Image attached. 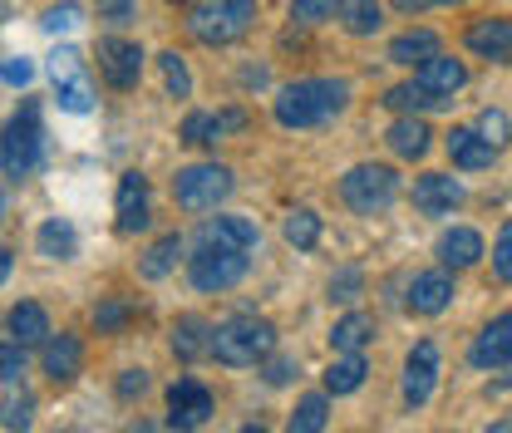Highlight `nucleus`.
Returning a JSON list of instances; mask_svg holds the SVG:
<instances>
[{
	"mask_svg": "<svg viewBox=\"0 0 512 433\" xmlns=\"http://www.w3.org/2000/svg\"><path fill=\"white\" fill-rule=\"evenodd\" d=\"M350 104V84L345 79H296L276 94V124L281 128H316L330 114H340Z\"/></svg>",
	"mask_w": 512,
	"mask_h": 433,
	"instance_id": "1",
	"label": "nucleus"
},
{
	"mask_svg": "<svg viewBox=\"0 0 512 433\" xmlns=\"http://www.w3.org/2000/svg\"><path fill=\"white\" fill-rule=\"evenodd\" d=\"M276 350V325L271 320H256V315H237L227 325H212V355L232 370H247L261 365L266 355Z\"/></svg>",
	"mask_w": 512,
	"mask_h": 433,
	"instance_id": "2",
	"label": "nucleus"
},
{
	"mask_svg": "<svg viewBox=\"0 0 512 433\" xmlns=\"http://www.w3.org/2000/svg\"><path fill=\"white\" fill-rule=\"evenodd\" d=\"M256 0H197L188 10V30L202 45H232L252 30Z\"/></svg>",
	"mask_w": 512,
	"mask_h": 433,
	"instance_id": "3",
	"label": "nucleus"
},
{
	"mask_svg": "<svg viewBox=\"0 0 512 433\" xmlns=\"http://www.w3.org/2000/svg\"><path fill=\"white\" fill-rule=\"evenodd\" d=\"M40 158H45L40 109L25 104V109L5 124V133H0V168H5V178H30V173L40 168Z\"/></svg>",
	"mask_w": 512,
	"mask_h": 433,
	"instance_id": "4",
	"label": "nucleus"
},
{
	"mask_svg": "<svg viewBox=\"0 0 512 433\" xmlns=\"http://www.w3.org/2000/svg\"><path fill=\"white\" fill-rule=\"evenodd\" d=\"M340 197H345L350 212L375 217V212H384V207L399 197V173L384 168V163H360V168H350V173L340 178Z\"/></svg>",
	"mask_w": 512,
	"mask_h": 433,
	"instance_id": "5",
	"label": "nucleus"
},
{
	"mask_svg": "<svg viewBox=\"0 0 512 433\" xmlns=\"http://www.w3.org/2000/svg\"><path fill=\"white\" fill-rule=\"evenodd\" d=\"M232 168H222V163H192L183 168L178 178H173V197H178V207H188V212H207V207H217L222 197H232Z\"/></svg>",
	"mask_w": 512,
	"mask_h": 433,
	"instance_id": "6",
	"label": "nucleus"
},
{
	"mask_svg": "<svg viewBox=\"0 0 512 433\" xmlns=\"http://www.w3.org/2000/svg\"><path fill=\"white\" fill-rule=\"evenodd\" d=\"M188 276H192V286H197V291H232V286L247 276V251L202 242L197 256L188 261Z\"/></svg>",
	"mask_w": 512,
	"mask_h": 433,
	"instance_id": "7",
	"label": "nucleus"
},
{
	"mask_svg": "<svg viewBox=\"0 0 512 433\" xmlns=\"http://www.w3.org/2000/svg\"><path fill=\"white\" fill-rule=\"evenodd\" d=\"M50 84H55V99H60V109H69V114H89L94 109V84H89V69H84V60H79V50H55L50 55Z\"/></svg>",
	"mask_w": 512,
	"mask_h": 433,
	"instance_id": "8",
	"label": "nucleus"
},
{
	"mask_svg": "<svg viewBox=\"0 0 512 433\" xmlns=\"http://www.w3.org/2000/svg\"><path fill=\"white\" fill-rule=\"evenodd\" d=\"M434 384H439V345L434 340H419L404 360V404L409 409H424L434 399Z\"/></svg>",
	"mask_w": 512,
	"mask_h": 433,
	"instance_id": "9",
	"label": "nucleus"
},
{
	"mask_svg": "<svg viewBox=\"0 0 512 433\" xmlns=\"http://www.w3.org/2000/svg\"><path fill=\"white\" fill-rule=\"evenodd\" d=\"M99 74L114 84V89H133L138 74H143V50L124 40V35H104L99 40Z\"/></svg>",
	"mask_w": 512,
	"mask_h": 433,
	"instance_id": "10",
	"label": "nucleus"
},
{
	"mask_svg": "<svg viewBox=\"0 0 512 433\" xmlns=\"http://www.w3.org/2000/svg\"><path fill=\"white\" fill-rule=\"evenodd\" d=\"M207 414H212L207 384L178 379V384L168 389V424H173V429H197V424H207Z\"/></svg>",
	"mask_w": 512,
	"mask_h": 433,
	"instance_id": "11",
	"label": "nucleus"
},
{
	"mask_svg": "<svg viewBox=\"0 0 512 433\" xmlns=\"http://www.w3.org/2000/svg\"><path fill=\"white\" fill-rule=\"evenodd\" d=\"M468 360H473L478 370H503V365H512V310L483 325V335L473 340Z\"/></svg>",
	"mask_w": 512,
	"mask_h": 433,
	"instance_id": "12",
	"label": "nucleus"
},
{
	"mask_svg": "<svg viewBox=\"0 0 512 433\" xmlns=\"http://www.w3.org/2000/svg\"><path fill=\"white\" fill-rule=\"evenodd\" d=\"M444 148H448V158H453V168H463V173H483L498 158V143H488L478 128H453L444 138Z\"/></svg>",
	"mask_w": 512,
	"mask_h": 433,
	"instance_id": "13",
	"label": "nucleus"
},
{
	"mask_svg": "<svg viewBox=\"0 0 512 433\" xmlns=\"http://www.w3.org/2000/svg\"><path fill=\"white\" fill-rule=\"evenodd\" d=\"M153 222V207H148V178L143 173H124L119 178V232L133 237Z\"/></svg>",
	"mask_w": 512,
	"mask_h": 433,
	"instance_id": "14",
	"label": "nucleus"
},
{
	"mask_svg": "<svg viewBox=\"0 0 512 433\" xmlns=\"http://www.w3.org/2000/svg\"><path fill=\"white\" fill-rule=\"evenodd\" d=\"M458 202H463V183L448 178V173H424V178L414 183V207H419L424 217H444Z\"/></svg>",
	"mask_w": 512,
	"mask_h": 433,
	"instance_id": "15",
	"label": "nucleus"
},
{
	"mask_svg": "<svg viewBox=\"0 0 512 433\" xmlns=\"http://www.w3.org/2000/svg\"><path fill=\"white\" fill-rule=\"evenodd\" d=\"M468 50L493 64L512 60V20H503V15L498 20H473L468 25Z\"/></svg>",
	"mask_w": 512,
	"mask_h": 433,
	"instance_id": "16",
	"label": "nucleus"
},
{
	"mask_svg": "<svg viewBox=\"0 0 512 433\" xmlns=\"http://www.w3.org/2000/svg\"><path fill=\"white\" fill-rule=\"evenodd\" d=\"M237 128H247V114L242 109H227V114H188V124H183V143H202V148H212V143H222L227 133H237Z\"/></svg>",
	"mask_w": 512,
	"mask_h": 433,
	"instance_id": "17",
	"label": "nucleus"
},
{
	"mask_svg": "<svg viewBox=\"0 0 512 433\" xmlns=\"http://www.w3.org/2000/svg\"><path fill=\"white\" fill-rule=\"evenodd\" d=\"M448 301H453V276H448V271H424V276H414V286H409V310H419V315H444Z\"/></svg>",
	"mask_w": 512,
	"mask_h": 433,
	"instance_id": "18",
	"label": "nucleus"
},
{
	"mask_svg": "<svg viewBox=\"0 0 512 433\" xmlns=\"http://www.w3.org/2000/svg\"><path fill=\"white\" fill-rule=\"evenodd\" d=\"M419 84L424 89H434V94H444V99H453L463 84H468V64L463 60H453V55H434V60H424L419 64Z\"/></svg>",
	"mask_w": 512,
	"mask_h": 433,
	"instance_id": "19",
	"label": "nucleus"
},
{
	"mask_svg": "<svg viewBox=\"0 0 512 433\" xmlns=\"http://www.w3.org/2000/svg\"><path fill=\"white\" fill-rule=\"evenodd\" d=\"M79 370H84V345L74 335H50L45 340V374L55 384H69Z\"/></svg>",
	"mask_w": 512,
	"mask_h": 433,
	"instance_id": "20",
	"label": "nucleus"
},
{
	"mask_svg": "<svg viewBox=\"0 0 512 433\" xmlns=\"http://www.w3.org/2000/svg\"><path fill=\"white\" fill-rule=\"evenodd\" d=\"M439 261H444L448 271L478 266V261H483V237H478L473 227H453V232L439 237Z\"/></svg>",
	"mask_w": 512,
	"mask_h": 433,
	"instance_id": "21",
	"label": "nucleus"
},
{
	"mask_svg": "<svg viewBox=\"0 0 512 433\" xmlns=\"http://www.w3.org/2000/svg\"><path fill=\"white\" fill-rule=\"evenodd\" d=\"M5 325H10V340H20V345H45L50 340V315H45V306H35V301L10 306Z\"/></svg>",
	"mask_w": 512,
	"mask_h": 433,
	"instance_id": "22",
	"label": "nucleus"
},
{
	"mask_svg": "<svg viewBox=\"0 0 512 433\" xmlns=\"http://www.w3.org/2000/svg\"><path fill=\"white\" fill-rule=\"evenodd\" d=\"M173 355L178 360H202V355H212V325L207 320H197V315H183L178 325H173Z\"/></svg>",
	"mask_w": 512,
	"mask_h": 433,
	"instance_id": "23",
	"label": "nucleus"
},
{
	"mask_svg": "<svg viewBox=\"0 0 512 433\" xmlns=\"http://www.w3.org/2000/svg\"><path fill=\"white\" fill-rule=\"evenodd\" d=\"M202 242H212V247L252 251L256 247V222H247V217H212V222L202 227Z\"/></svg>",
	"mask_w": 512,
	"mask_h": 433,
	"instance_id": "24",
	"label": "nucleus"
},
{
	"mask_svg": "<svg viewBox=\"0 0 512 433\" xmlns=\"http://www.w3.org/2000/svg\"><path fill=\"white\" fill-rule=\"evenodd\" d=\"M370 340H375V315H365V310L335 320V330H330V345H335L340 355H360Z\"/></svg>",
	"mask_w": 512,
	"mask_h": 433,
	"instance_id": "25",
	"label": "nucleus"
},
{
	"mask_svg": "<svg viewBox=\"0 0 512 433\" xmlns=\"http://www.w3.org/2000/svg\"><path fill=\"white\" fill-rule=\"evenodd\" d=\"M434 55H439V35H434V30H409V35L389 40V64H404V69H414V64L434 60Z\"/></svg>",
	"mask_w": 512,
	"mask_h": 433,
	"instance_id": "26",
	"label": "nucleus"
},
{
	"mask_svg": "<svg viewBox=\"0 0 512 433\" xmlns=\"http://www.w3.org/2000/svg\"><path fill=\"white\" fill-rule=\"evenodd\" d=\"M178 256H183V237H178V232H168L163 242H153V247L143 251V261H138V276H143V281H163V276L178 266Z\"/></svg>",
	"mask_w": 512,
	"mask_h": 433,
	"instance_id": "27",
	"label": "nucleus"
},
{
	"mask_svg": "<svg viewBox=\"0 0 512 433\" xmlns=\"http://www.w3.org/2000/svg\"><path fill=\"white\" fill-rule=\"evenodd\" d=\"M429 143H434V133H429L424 119H399V124L389 128V148H394L399 158H424Z\"/></svg>",
	"mask_w": 512,
	"mask_h": 433,
	"instance_id": "28",
	"label": "nucleus"
},
{
	"mask_svg": "<svg viewBox=\"0 0 512 433\" xmlns=\"http://www.w3.org/2000/svg\"><path fill=\"white\" fill-rule=\"evenodd\" d=\"M384 104L399 109V114H414V109H444L448 99L444 94H434V89H424V84L414 79V84H394V89L384 94Z\"/></svg>",
	"mask_w": 512,
	"mask_h": 433,
	"instance_id": "29",
	"label": "nucleus"
},
{
	"mask_svg": "<svg viewBox=\"0 0 512 433\" xmlns=\"http://www.w3.org/2000/svg\"><path fill=\"white\" fill-rule=\"evenodd\" d=\"M35 247H40V256H50V261H69L74 251H79V237H74V227L69 222H45L40 227V237H35Z\"/></svg>",
	"mask_w": 512,
	"mask_h": 433,
	"instance_id": "30",
	"label": "nucleus"
},
{
	"mask_svg": "<svg viewBox=\"0 0 512 433\" xmlns=\"http://www.w3.org/2000/svg\"><path fill=\"white\" fill-rule=\"evenodd\" d=\"M365 360L360 355H345V360H335L330 370H325V394H355L360 384H365Z\"/></svg>",
	"mask_w": 512,
	"mask_h": 433,
	"instance_id": "31",
	"label": "nucleus"
},
{
	"mask_svg": "<svg viewBox=\"0 0 512 433\" xmlns=\"http://www.w3.org/2000/svg\"><path fill=\"white\" fill-rule=\"evenodd\" d=\"M281 237L291 242L296 251H311L320 242V217L311 212V207H296L291 217H286V227H281Z\"/></svg>",
	"mask_w": 512,
	"mask_h": 433,
	"instance_id": "32",
	"label": "nucleus"
},
{
	"mask_svg": "<svg viewBox=\"0 0 512 433\" xmlns=\"http://www.w3.org/2000/svg\"><path fill=\"white\" fill-rule=\"evenodd\" d=\"M330 424V399L325 394H306L291 414V433H320Z\"/></svg>",
	"mask_w": 512,
	"mask_h": 433,
	"instance_id": "33",
	"label": "nucleus"
},
{
	"mask_svg": "<svg viewBox=\"0 0 512 433\" xmlns=\"http://www.w3.org/2000/svg\"><path fill=\"white\" fill-rule=\"evenodd\" d=\"M380 25H384L380 0H355V5L345 10V30H350V35H375Z\"/></svg>",
	"mask_w": 512,
	"mask_h": 433,
	"instance_id": "34",
	"label": "nucleus"
},
{
	"mask_svg": "<svg viewBox=\"0 0 512 433\" xmlns=\"http://www.w3.org/2000/svg\"><path fill=\"white\" fill-rule=\"evenodd\" d=\"M158 64H163V84H168V94H173V99H188L192 74H188V64H183V55L168 50V55H158Z\"/></svg>",
	"mask_w": 512,
	"mask_h": 433,
	"instance_id": "35",
	"label": "nucleus"
},
{
	"mask_svg": "<svg viewBox=\"0 0 512 433\" xmlns=\"http://www.w3.org/2000/svg\"><path fill=\"white\" fill-rule=\"evenodd\" d=\"M340 5H345V0H291V20H296V25H320V20H330Z\"/></svg>",
	"mask_w": 512,
	"mask_h": 433,
	"instance_id": "36",
	"label": "nucleus"
},
{
	"mask_svg": "<svg viewBox=\"0 0 512 433\" xmlns=\"http://www.w3.org/2000/svg\"><path fill=\"white\" fill-rule=\"evenodd\" d=\"M79 20H84V10L64 0V5H50V10H45V20H40V25H45L50 35H69V30H79Z\"/></svg>",
	"mask_w": 512,
	"mask_h": 433,
	"instance_id": "37",
	"label": "nucleus"
},
{
	"mask_svg": "<svg viewBox=\"0 0 512 433\" xmlns=\"http://www.w3.org/2000/svg\"><path fill=\"white\" fill-rule=\"evenodd\" d=\"M478 133H483L488 143H498V148H503V143L512 138V119L503 114V109H483V114H478Z\"/></svg>",
	"mask_w": 512,
	"mask_h": 433,
	"instance_id": "38",
	"label": "nucleus"
},
{
	"mask_svg": "<svg viewBox=\"0 0 512 433\" xmlns=\"http://www.w3.org/2000/svg\"><path fill=\"white\" fill-rule=\"evenodd\" d=\"M25 374V345L20 340H5L0 345V384H15Z\"/></svg>",
	"mask_w": 512,
	"mask_h": 433,
	"instance_id": "39",
	"label": "nucleus"
},
{
	"mask_svg": "<svg viewBox=\"0 0 512 433\" xmlns=\"http://www.w3.org/2000/svg\"><path fill=\"white\" fill-rule=\"evenodd\" d=\"M493 271H498V276L512 286V217L503 222V232H498V247H493Z\"/></svg>",
	"mask_w": 512,
	"mask_h": 433,
	"instance_id": "40",
	"label": "nucleus"
},
{
	"mask_svg": "<svg viewBox=\"0 0 512 433\" xmlns=\"http://www.w3.org/2000/svg\"><path fill=\"white\" fill-rule=\"evenodd\" d=\"M360 286H365V276H360V271H340V276L330 281V301H340V306H350V301L360 296Z\"/></svg>",
	"mask_w": 512,
	"mask_h": 433,
	"instance_id": "41",
	"label": "nucleus"
},
{
	"mask_svg": "<svg viewBox=\"0 0 512 433\" xmlns=\"http://www.w3.org/2000/svg\"><path fill=\"white\" fill-rule=\"evenodd\" d=\"M0 79H5V84H20V89H25V84L35 79V64L20 60V55H5V60H0Z\"/></svg>",
	"mask_w": 512,
	"mask_h": 433,
	"instance_id": "42",
	"label": "nucleus"
},
{
	"mask_svg": "<svg viewBox=\"0 0 512 433\" xmlns=\"http://www.w3.org/2000/svg\"><path fill=\"white\" fill-rule=\"evenodd\" d=\"M30 414H35V404H30V399L20 394V399H10V404H5L0 424H5V429H30Z\"/></svg>",
	"mask_w": 512,
	"mask_h": 433,
	"instance_id": "43",
	"label": "nucleus"
},
{
	"mask_svg": "<svg viewBox=\"0 0 512 433\" xmlns=\"http://www.w3.org/2000/svg\"><path fill=\"white\" fill-rule=\"evenodd\" d=\"M94 325H99V330H119V325H124V306H119V301L99 306L94 310Z\"/></svg>",
	"mask_w": 512,
	"mask_h": 433,
	"instance_id": "44",
	"label": "nucleus"
},
{
	"mask_svg": "<svg viewBox=\"0 0 512 433\" xmlns=\"http://www.w3.org/2000/svg\"><path fill=\"white\" fill-rule=\"evenodd\" d=\"M99 15H109L114 25H128L133 20V0H99Z\"/></svg>",
	"mask_w": 512,
	"mask_h": 433,
	"instance_id": "45",
	"label": "nucleus"
},
{
	"mask_svg": "<svg viewBox=\"0 0 512 433\" xmlns=\"http://www.w3.org/2000/svg\"><path fill=\"white\" fill-rule=\"evenodd\" d=\"M434 5H463V0H394V10H404V15H424Z\"/></svg>",
	"mask_w": 512,
	"mask_h": 433,
	"instance_id": "46",
	"label": "nucleus"
},
{
	"mask_svg": "<svg viewBox=\"0 0 512 433\" xmlns=\"http://www.w3.org/2000/svg\"><path fill=\"white\" fill-rule=\"evenodd\" d=\"M143 389H148V374H143V370H128L124 379H119V394H124V399L143 394Z\"/></svg>",
	"mask_w": 512,
	"mask_h": 433,
	"instance_id": "47",
	"label": "nucleus"
},
{
	"mask_svg": "<svg viewBox=\"0 0 512 433\" xmlns=\"http://www.w3.org/2000/svg\"><path fill=\"white\" fill-rule=\"evenodd\" d=\"M291 374H296V360H271L266 365V384H286Z\"/></svg>",
	"mask_w": 512,
	"mask_h": 433,
	"instance_id": "48",
	"label": "nucleus"
},
{
	"mask_svg": "<svg viewBox=\"0 0 512 433\" xmlns=\"http://www.w3.org/2000/svg\"><path fill=\"white\" fill-rule=\"evenodd\" d=\"M5 276H10V251L0 247V286H5Z\"/></svg>",
	"mask_w": 512,
	"mask_h": 433,
	"instance_id": "49",
	"label": "nucleus"
},
{
	"mask_svg": "<svg viewBox=\"0 0 512 433\" xmlns=\"http://www.w3.org/2000/svg\"><path fill=\"white\" fill-rule=\"evenodd\" d=\"M0 212H5V197H0Z\"/></svg>",
	"mask_w": 512,
	"mask_h": 433,
	"instance_id": "50",
	"label": "nucleus"
}]
</instances>
